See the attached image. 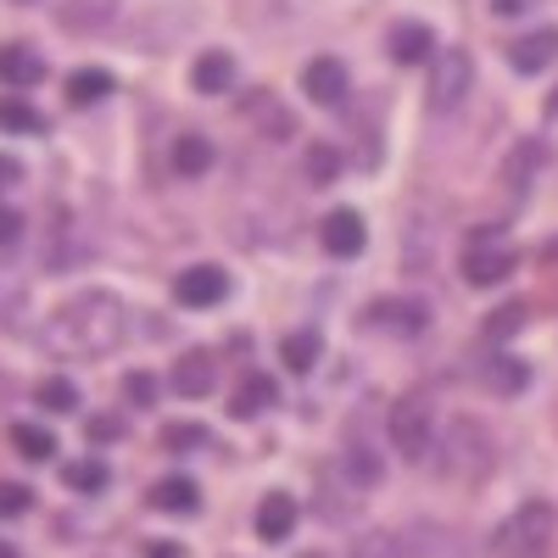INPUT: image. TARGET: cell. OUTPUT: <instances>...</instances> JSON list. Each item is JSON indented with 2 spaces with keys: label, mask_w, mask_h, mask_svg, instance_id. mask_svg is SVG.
Instances as JSON below:
<instances>
[{
  "label": "cell",
  "mask_w": 558,
  "mask_h": 558,
  "mask_svg": "<svg viewBox=\"0 0 558 558\" xmlns=\"http://www.w3.org/2000/svg\"><path fill=\"white\" fill-rule=\"evenodd\" d=\"M123 336H129V313H123V302L107 296V291H89V296L68 302V307L57 313V324H51V347L84 352V357L112 352Z\"/></svg>",
  "instance_id": "6da1fadb"
},
{
  "label": "cell",
  "mask_w": 558,
  "mask_h": 558,
  "mask_svg": "<svg viewBox=\"0 0 558 558\" xmlns=\"http://www.w3.org/2000/svg\"><path fill=\"white\" fill-rule=\"evenodd\" d=\"M430 463L447 475V481H481L492 463H497V441H492V430L481 425V418H470V413H458L452 425H447V436L436 441V452H430Z\"/></svg>",
  "instance_id": "7a4b0ae2"
},
{
  "label": "cell",
  "mask_w": 558,
  "mask_h": 558,
  "mask_svg": "<svg viewBox=\"0 0 558 558\" xmlns=\"http://www.w3.org/2000/svg\"><path fill=\"white\" fill-rule=\"evenodd\" d=\"M553 531H558V508L547 497H531L492 531V553L497 558H542L553 547Z\"/></svg>",
  "instance_id": "3957f363"
},
{
  "label": "cell",
  "mask_w": 558,
  "mask_h": 558,
  "mask_svg": "<svg viewBox=\"0 0 558 558\" xmlns=\"http://www.w3.org/2000/svg\"><path fill=\"white\" fill-rule=\"evenodd\" d=\"M386 430H391V447L408 463H425L436 452V413H430L425 397H397L391 413H386Z\"/></svg>",
  "instance_id": "277c9868"
},
{
  "label": "cell",
  "mask_w": 558,
  "mask_h": 558,
  "mask_svg": "<svg viewBox=\"0 0 558 558\" xmlns=\"http://www.w3.org/2000/svg\"><path fill=\"white\" fill-rule=\"evenodd\" d=\"M470 84H475V57L470 51H436L430 62V84H425V107L441 118V112H458L463 96H470Z\"/></svg>",
  "instance_id": "5b68a950"
},
{
  "label": "cell",
  "mask_w": 558,
  "mask_h": 558,
  "mask_svg": "<svg viewBox=\"0 0 558 558\" xmlns=\"http://www.w3.org/2000/svg\"><path fill=\"white\" fill-rule=\"evenodd\" d=\"M363 330H375V336H418L425 330V307L408 302V296H380V302H368L363 313Z\"/></svg>",
  "instance_id": "8992f818"
},
{
  "label": "cell",
  "mask_w": 558,
  "mask_h": 558,
  "mask_svg": "<svg viewBox=\"0 0 558 558\" xmlns=\"http://www.w3.org/2000/svg\"><path fill=\"white\" fill-rule=\"evenodd\" d=\"M229 296V274L218 263H196L173 279V302L179 307H218Z\"/></svg>",
  "instance_id": "52a82bcc"
},
{
  "label": "cell",
  "mask_w": 558,
  "mask_h": 558,
  "mask_svg": "<svg viewBox=\"0 0 558 558\" xmlns=\"http://www.w3.org/2000/svg\"><path fill=\"white\" fill-rule=\"evenodd\" d=\"M302 89H307V101H318V107H341L347 89H352L347 62H341V57H313V62L302 68Z\"/></svg>",
  "instance_id": "ba28073f"
},
{
  "label": "cell",
  "mask_w": 558,
  "mask_h": 558,
  "mask_svg": "<svg viewBox=\"0 0 558 558\" xmlns=\"http://www.w3.org/2000/svg\"><path fill=\"white\" fill-rule=\"evenodd\" d=\"M318 241H324V252L330 257H341V263H352L363 246H368V223L352 213V207H336L330 218L318 223Z\"/></svg>",
  "instance_id": "9c48e42d"
},
{
  "label": "cell",
  "mask_w": 558,
  "mask_h": 558,
  "mask_svg": "<svg viewBox=\"0 0 558 558\" xmlns=\"http://www.w3.org/2000/svg\"><path fill=\"white\" fill-rule=\"evenodd\" d=\"M386 51H391V62L397 68H413V62H436V34H430V23H397L391 34H386Z\"/></svg>",
  "instance_id": "30bf717a"
},
{
  "label": "cell",
  "mask_w": 558,
  "mask_h": 558,
  "mask_svg": "<svg viewBox=\"0 0 558 558\" xmlns=\"http://www.w3.org/2000/svg\"><path fill=\"white\" fill-rule=\"evenodd\" d=\"M553 57H558V28H531L508 45V68L514 73H547Z\"/></svg>",
  "instance_id": "8fae6325"
},
{
  "label": "cell",
  "mask_w": 558,
  "mask_h": 558,
  "mask_svg": "<svg viewBox=\"0 0 558 558\" xmlns=\"http://www.w3.org/2000/svg\"><path fill=\"white\" fill-rule=\"evenodd\" d=\"M514 274V252L508 246H470V257H463V279L470 286H502V279Z\"/></svg>",
  "instance_id": "7c38bea8"
},
{
  "label": "cell",
  "mask_w": 558,
  "mask_h": 558,
  "mask_svg": "<svg viewBox=\"0 0 558 558\" xmlns=\"http://www.w3.org/2000/svg\"><path fill=\"white\" fill-rule=\"evenodd\" d=\"M45 78V57L34 45H0V84L7 89H34Z\"/></svg>",
  "instance_id": "4fadbf2b"
},
{
  "label": "cell",
  "mask_w": 558,
  "mask_h": 558,
  "mask_svg": "<svg viewBox=\"0 0 558 558\" xmlns=\"http://www.w3.org/2000/svg\"><path fill=\"white\" fill-rule=\"evenodd\" d=\"M296 514H302V508H296L291 492H268V497L257 502V536H263V542H286V536L296 531Z\"/></svg>",
  "instance_id": "5bb4252c"
},
{
  "label": "cell",
  "mask_w": 558,
  "mask_h": 558,
  "mask_svg": "<svg viewBox=\"0 0 558 558\" xmlns=\"http://www.w3.org/2000/svg\"><path fill=\"white\" fill-rule=\"evenodd\" d=\"M112 17H118V0H62L57 7V23L68 34H101Z\"/></svg>",
  "instance_id": "9a60e30c"
},
{
  "label": "cell",
  "mask_w": 558,
  "mask_h": 558,
  "mask_svg": "<svg viewBox=\"0 0 558 558\" xmlns=\"http://www.w3.org/2000/svg\"><path fill=\"white\" fill-rule=\"evenodd\" d=\"M213 386H218L213 352H184V357L173 363V391H179V397H207Z\"/></svg>",
  "instance_id": "2e32d148"
},
{
  "label": "cell",
  "mask_w": 558,
  "mask_h": 558,
  "mask_svg": "<svg viewBox=\"0 0 558 558\" xmlns=\"http://www.w3.org/2000/svg\"><path fill=\"white\" fill-rule=\"evenodd\" d=\"M336 475L363 497L368 486H380V475H386V463H380V452L375 447H347L341 458H336Z\"/></svg>",
  "instance_id": "e0dca14e"
},
{
  "label": "cell",
  "mask_w": 558,
  "mask_h": 558,
  "mask_svg": "<svg viewBox=\"0 0 558 558\" xmlns=\"http://www.w3.org/2000/svg\"><path fill=\"white\" fill-rule=\"evenodd\" d=\"M542 168H547V140H520V146L502 157V179L514 184V191H531Z\"/></svg>",
  "instance_id": "ac0fdd59"
},
{
  "label": "cell",
  "mask_w": 558,
  "mask_h": 558,
  "mask_svg": "<svg viewBox=\"0 0 558 558\" xmlns=\"http://www.w3.org/2000/svg\"><path fill=\"white\" fill-rule=\"evenodd\" d=\"M397 558H463V547L441 531V525H413L397 542Z\"/></svg>",
  "instance_id": "d6986e66"
},
{
  "label": "cell",
  "mask_w": 558,
  "mask_h": 558,
  "mask_svg": "<svg viewBox=\"0 0 558 558\" xmlns=\"http://www.w3.org/2000/svg\"><path fill=\"white\" fill-rule=\"evenodd\" d=\"M213 162H218V151H213V140H207V134L191 129V134H179V140H173V173H179V179H202Z\"/></svg>",
  "instance_id": "ffe728a7"
},
{
  "label": "cell",
  "mask_w": 558,
  "mask_h": 558,
  "mask_svg": "<svg viewBox=\"0 0 558 558\" xmlns=\"http://www.w3.org/2000/svg\"><path fill=\"white\" fill-rule=\"evenodd\" d=\"M191 84L202 96H223V89H235V57L229 51H202L196 68H191Z\"/></svg>",
  "instance_id": "44dd1931"
},
{
  "label": "cell",
  "mask_w": 558,
  "mask_h": 558,
  "mask_svg": "<svg viewBox=\"0 0 558 558\" xmlns=\"http://www.w3.org/2000/svg\"><path fill=\"white\" fill-rule=\"evenodd\" d=\"M268 402H279V380L274 375H246L235 386V397H229V418H257Z\"/></svg>",
  "instance_id": "7402d4cb"
},
{
  "label": "cell",
  "mask_w": 558,
  "mask_h": 558,
  "mask_svg": "<svg viewBox=\"0 0 558 558\" xmlns=\"http://www.w3.org/2000/svg\"><path fill=\"white\" fill-rule=\"evenodd\" d=\"M151 508H162V514H196V508H202V492H196L191 475H168V481L151 486Z\"/></svg>",
  "instance_id": "603a6c76"
},
{
  "label": "cell",
  "mask_w": 558,
  "mask_h": 558,
  "mask_svg": "<svg viewBox=\"0 0 558 558\" xmlns=\"http://www.w3.org/2000/svg\"><path fill=\"white\" fill-rule=\"evenodd\" d=\"M525 386H531V368H525L520 357L497 352V357L486 363V391H497V397H520Z\"/></svg>",
  "instance_id": "cb8c5ba5"
},
{
  "label": "cell",
  "mask_w": 558,
  "mask_h": 558,
  "mask_svg": "<svg viewBox=\"0 0 558 558\" xmlns=\"http://www.w3.org/2000/svg\"><path fill=\"white\" fill-rule=\"evenodd\" d=\"M246 118H257L268 140H291V134H296V118L279 107L274 96H263V89H257V96H246Z\"/></svg>",
  "instance_id": "d4e9b609"
},
{
  "label": "cell",
  "mask_w": 558,
  "mask_h": 558,
  "mask_svg": "<svg viewBox=\"0 0 558 558\" xmlns=\"http://www.w3.org/2000/svg\"><path fill=\"white\" fill-rule=\"evenodd\" d=\"M279 357H286L291 375H307V368L324 357V336H318V330H296V336L279 341Z\"/></svg>",
  "instance_id": "484cf974"
},
{
  "label": "cell",
  "mask_w": 558,
  "mask_h": 558,
  "mask_svg": "<svg viewBox=\"0 0 558 558\" xmlns=\"http://www.w3.org/2000/svg\"><path fill=\"white\" fill-rule=\"evenodd\" d=\"M112 96V73L107 68H78L73 78H68V101L73 107H96V101H107Z\"/></svg>",
  "instance_id": "4316f807"
},
{
  "label": "cell",
  "mask_w": 558,
  "mask_h": 558,
  "mask_svg": "<svg viewBox=\"0 0 558 558\" xmlns=\"http://www.w3.org/2000/svg\"><path fill=\"white\" fill-rule=\"evenodd\" d=\"M62 481H68V492L96 497V492H107V486H112V470H107L101 458H78V463H68V470H62Z\"/></svg>",
  "instance_id": "83f0119b"
},
{
  "label": "cell",
  "mask_w": 558,
  "mask_h": 558,
  "mask_svg": "<svg viewBox=\"0 0 558 558\" xmlns=\"http://www.w3.org/2000/svg\"><path fill=\"white\" fill-rule=\"evenodd\" d=\"M0 129L7 134H45V112H34L23 96H0Z\"/></svg>",
  "instance_id": "f1b7e54d"
},
{
  "label": "cell",
  "mask_w": 558,
  "mask_h": 558,
  "mask_svg": "<svg viewBox=\"0 0 558 558\" xmlns=\"http://www.w3.org/2000/svg\"><path fill=\"white\" fill-rule=\"evenodd\" d=\"M207 441H213V430L196 425V418H173V425H162V447H168V452H196V447H207Z\"/></svg>",
  "instance_id": "f546056e"
},
{
  "label": "cell",
  "mask_w": 558,
  "mask_h": 558,
  "mask_svg": "<svg viewBox=\"0 0 558 558\" xmlns=\"http://www.w3.org/2000/svg\"><path fill=\"white\" fill-rule=\"evenodd\" d=\"M12 447H17L28 463H45V458L57 452V436L45 430V425H12Z\"/></svg>",
  "instance_id": "4dcf8cb0"
},
{
  "label": "cell",
  "mask_w": 558,
  "mask_h": 558,
  "mask_svg": "<svg viewBox=\"0 0 558 558\" xmlns=\"http://www.w3.org/2000/svg\"><path fill=\"white\" fill-rule=\"evenodd\" d=\"M34 397H39V408H45V413H73V408H78V386H73V380H62V375L39 380V391H34Z\"/></svg>",
  "instance_id": "1f68e13d"
},
{
  "label": "cell",
  "mask_w": 558,
  "mask_h": 558,
  "mask_svg": "<svg viewBox=\"0 0 558 558\" xmlns=\"http://www.w3.org/2000/svg\"><path fill=\"white\" fill-rule=\"evenodd\" d=\"M336 173H341V151L336 146H313L307 151V179L313 184H336Z\"/></svg>",
  "instance_id": "d6a6232c"
},
{
  "label": "cell",
  "mask_w": 558,
  "mask_h": 558,
  "mask_svg": "<svg viewBox=\"0 0 558 558\" xmlns=\"http://www.w3.org/2000/svg\"><path fill=\"white\" fill-rule=\"evenodd\" d=\"M520 324H525V302L497 307V313L486 318V341H508V336H520Z\"/></svg>",
  "instance_id": "836d02e7"
},
{
  "label": "cell",
  "mask_w": 558,
  "mask_h": 558,
  "mask_svg": "<svg viewBox=\"0 0 558 558\" xmlns=\"http://www.w3.org/2000/svg\"><path fill=\"white\" fill-rule=\"evenodd\" d=\"M34 508V492L17 486V481H0V520H23Z\"/></svg>",
  "instance_id": "e575fe53"
},
{
  "label": "cell",
  "mask_w": 558,
  "mask_h": 558,
  "mask_svg": "<svg viewBox=\"0 0 558 558\" xmlns=\"http://www.w3.org/2000/svg\"><path fill=\"white\" fill-rule=\"evenodd\" d=\"M123 397H129L134 408H151V402H157V380L146 375V368H134V375H123Z\"/></svg>",
  "instance_id": "d590c367"
},
{
  "label": "cell",
  "mask_w": 558,
  "mask_h": 558,
  "mask_svg": "<svg viewBox=\"0 0 558 558\" xmlns=\"http://www.w3.org/2000/svg\"><path fill=\"white\" fill-rule=\"evenodd\" d=\"M84 436L96 441V447H101V441H118V436H123V418H118V413H96V418L84 425Z\"/></svg>",
  "instance_id": "8d00e7d4"
},
{
  "label": "cell",
  "mask_w": 558,
  "mask_h": 558,
  "mask_svg": "<svg viewBox=\"0 0 558 558\" xmlns=\"http://www.w3.org/2000/svg\"><path fill=\"white\" fill-rule=\"evenodd\" d=\"M17 235H23V218L12 207H0V246H17Z\"/></svg>",
  "instance_id": "74e56055"
},
{
  "label": "cell",
  "mask_w": 558,
  "mask_h": 558,
  "mask_svg": "<svg viewBox=\"0 0 558 558\" xmlns=\"http://www.w3.org/2000/svg\"><path fill=\"white\" fill-rule=\"evenodd\" d=\"M536 0H492V17H525Z\"/></svg>",
  "instance_id": "f35d334b"
},
{
  "label": "cell",
  "mask_w": 558,
  "mask_h": 558,
  "mask_svg": "<svg viewBox=\"0 0 558 558\" xmlns=\"http://www.w3.org/2000/svg\"><path fill=\"white\" fill-rule=\"evenodd\" d=\"M146 558H191V553H184L179 542H151V553Z\"/></svg>",
  "instance_id": "ab89813d"
},
{
  "label": "cell",
  "mask_w": 558,
  "mask_h": 558,
  "mask_svg": "<svg viewBox=\"0 0 558 558\" xmlns=\"http://www.w3.org/2000/svg\"><path fill=\"white\" fill-rule=\"evenodd\" d=\"M23 179V168L12 162V157H0V191H7V184H17Z\"/></svg>",
  "instance_id": "60d3db41"
},
{
  "label": "cell",
  "mask_w": 558,
  "mask_h": 558,
  "mask_svg": "<svg viewBox=\"0 0 558 558\" xmlns=\"http://www.w3.org/2000/svg\"><path fill=\"white\" fill-rule=\"evenodd\" d=\"M0 558H23V553H17L12 542H0Z\"/></svg>",
  "instance_id": "b9f144b4"
},
{
  "label": "cell",
  "mask_w": 558,
  "mask_h": 558,
  "mask_svg": "<svg viewBox=\"0 0 558 558\" xmlns=\"http://www.w3.org/2000/svg\"><path fill=\"white\" fill-rule=\"evenodd\" d=\"M547 118H558V89H553V96H547Z\"/></svg>",
  "instance_id": "7bdbcfd3"
},
{
  "label": "cell",
  "mask_w": 558,
  "mask_h": 558,
  "mask_svg": "<svg viewBox=\"0 0 558 558\" xmlns=\"http://www.w3.org/2000/svg\"><path fill=\"white\" fill-rule=\"evenodd\" d=\"M17 7H34V0H17Z\"/></svg>",
  "instance_id": "ee69618b"
}]
</instances>
